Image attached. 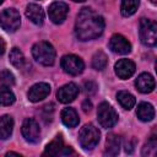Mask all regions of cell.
Instances as JSON below:
<instances>
[{
	"instance_id": "cell-24",
	"label": "cell",
	"mask_w": 157,
	"mask_h": 157,
	"mask_svg": "<svg viewBox=\"0 0 157 157\" xmlns=\"http://www.w3.org/2000/svg\"><path fill=\"white\" fill-rule=\"evenodd\" d=\"M15 99L13 92L7 86H0V105H11Z\"/></svg>"
},
{
	"instance_id": "cell-21",
	"label": "cell",
	"mask_w": 157,
	"mask_h": 157,
	"mask_svg": "<svg viewBox=\"0 0 157 157\" xmlns=\"http://www.w3.org/2000/svg\"><path fill=\"white\" fill-rule=\"evenodd\" d=\"M117 99H118L119 104L124 109H128V110H130L135 105V103H136L135 97L130 92H128V91H119L117 93Z\"/></svg>"
},
{
	"instance_id": "cell-14",
	"label": "cell",
	"mask_w": 157,
	"mask_h": 157,
	"mask_svg": "<svg viewBox=\"0 0 157 157\" xmlns=\"http://www.w3.org/2000/svg\"><path fill=\"white\" fill-rule=\"evenodd\" d=\"M135 86L141 93H150L155 90L156 83H155V78L152 77V75H150L147 72H142L136 78Z\"/></svg>"
},
{
	"instance_id": "cell-20",
	"label": "cell",
	"mask_w": 157,
	"mask_h": 157,
	"mask_svg": "<svg viewBox=\"0 0 157 157\" xmlns=\"http://www.w3.org/2000/svg\"><path fill=\"white\" fill-rule=\"evenodd\" d=\"M64 144L60 136H56V139H54L50 144L47 145L44 155H49V156H58V155H64Z\"/></svg>"
},
{
	"instance_id": "cell-29",
	"label": "cell",
	"mask_w": 157,
	"mask_h": 157,
	"mask_svg": "<svg viewBox=\"0 0 157 157\" xmlns=\"http://www.w3.org/2000/svg\"><path fill=\"white\" fill-rule=\"evenodd\" d=\"M91 108H92V103L88 101V99H86L83 103H82V109H83V112H90L91 110Z\"/></svg>"
},
{
	"instance_id": "cell-22",
	"label": "cell",
	"mask_w": 157,
	"mask_h": 157,
	"mask_svg": "<svg viewBox=\"0 0 157 157\" xmlns=\"http://www.w3.org/2000/svg\"><path fill=\"white\" fill-rule=\"evenodd\" d=\"M9 58H10V63L17 69H22L27 64L23 53L18 48H12V50L10 52V56Z\"/></svg>"
},
{
	"instance_id": "cell-19",
	"label": "cell",
	"mask_w": 157,
	"mask_h": 157,
	"mask_svg": "<svg viewBox=\"0 0 157 157\" xmlns=\"http://www.w3.org/2000/svg\"><path fill=\"white\" fill-rule=\"evenodd\" d=\"M61 121L67 128H75L78 124V115L74 108H64L61 110Z\"/></svg>"
},
{
	"instance_id": "cell-9",
	"label": "cell",
	"mask_w": 157,
	"mask_h": 157,
	"mask_svg": "<svg viewBox=\"0 0 157 157\" xmlns=\"http://www.w3.org/2000/svg\"><path fill=\"white\" fill-rule=\"evenodd\" d=\"M67 12H69V6L63 1H54L53 4H50L48 9L49 18L56 25L64 22V20L67 16Z\"/></svg>"
},
{
	"instance_id": "cell-16",
	"label": "cell",
	"mask_w": 157,
	"mask_h": 157,
	"mask_svg": "<svg viewBox=\"0 0 157 157\" xmlns=\"http://www.w3.org/2000/svg\"><path fill=\"white\" fill-rule=\"evenodd\" d=\"M136 115L141 121H151L155 118V108L147 102H141L137 105Z\"/></svg>"
},
{
	"instance_id": "cell-3",
	"label": "cell",
	"mask_w": 157,
	"mask_h": 157,
	"mask_svg": "<svg viewBox=\"0 0 157 157\" xmlns=\"http://www.w3.org/2000/svg\"><path fill=\"white\" fill-rule=\"evenodd\" d=\"M101 132L93 124H86L78 134V141L80 145L85 150H92L96 147V145L99 142Z\"/></svg>"
},
{
	"instance_id": "cell-7",
	"label": "cell",
	"mask_w": 157,
	"mask_h": 157,
	"mask_svg": "<svg viewBox=\"0 0 157 157\" xmlns=\"http://www.w3.org/2000/svg\"><path fill=\"white\" fill-rule=\"evenodd\" d=\"M61 67L64 69V71L66 74L76 76L83 71L85 64H83L82 59L78 58L77 55L67 54V55H64L61 58Z\"/></svg>"
},
{
	"instance_id": "cell-5",
	"label": "cell",
	"mask_w": 157,
	"mask_h": 157,
	"mask_svg": "<svg viewBox=\"0 0 157 157\" xmlns=\"http://www.w3.org/2000/svg\"><path fill=\"white\" fill-rule=\"evenodd\" d=\"M97 117H98V121H99L101 126L104 128V129L113 128L118 121V113L107 102H102L98 105Z\"/></svg>"
},
{
	"instance_id": "cell-33",
	"label": "cell",
	"mask_w": 157,
	"mask_h": 157,
	"mask_svg": "<svg viewBox=\"0 0 157 157\" xmlns=\"http://www.w3.org/2000/svg\"><path fill=\"white\" fill-rule=\"evenodd\" d=\"M2 1H4V0H0V4H2Z\"/></svg>"
},
{
	"instance_id": "cell-4",
	"label": "cell",
	"mask_w": 157,
	"mask_h": 157,
	"mask_svg": "<svg viewBox=\"0 0 157 157\" xmlns=\"http://www.w3.org/2000/svg\"><path fill=\"white\" fill-rule=\"evenodd\" d=\"M140 39L142 44L153 47L157 43V25L155 21L142 18L140 22Z\"/></svg>"
},
{
	"instance_id": "cell-11",
	"label": "cell",
	"mask_w": 157,
	"mask_h": 157,
	"mask_svg": "<svg viewBox=\"0 0 157 157\" xmlns=\"http://www.w3.org/2000/svg\"><path fill=\"white\" fill-rule=\"evenodd\" d=\"M77 94H78V87L74 82H69V83L64 85L56 92V97H58L59 102H61V103L72 102L77 97Z\"/></svg>"
},
{
	"instance_id": "cell-1",
	"label": "cell",
	"mask_w": 157,
	"mask_h": 157,
	"mask_svg": "<svg viewBox=\"0 0 157 157\" xmlns=\"http://www.w3.org/2000/svg\"><path fill=\"white\" fill-rule=\"evenodd\" d=\"M104 29V20L101 15L90 7H83L75 22V33L80 40H91L98 38Z\"/></svg>"
},
{
	"instance_id": "cell-10",
	"label": "cell",
	"mask_w": 157,
	"mask_h": 157,
	"mask_svg": "<svg viewBox=\"0 0 157 157\" xmlns=\"http://www.w3.org/2000/svg\"><path fill=\"white\" fill-rule=\"evenodd\" d=\"M109 48L117 54H128L131 52L130 42L121 34H113L109 40Z\"/></svg>"
},
{
	"instance_id": "cell-6",
	"label": "cell",
	"mask_w": 157,
	"mask_h": 157,
	"mask_svg": "<svg viewBox=\"0 0 157 157\" xmlns=\"http://www.w3.org/2000/svg\"><path fill=\"white\" fill-rule=\"evenodd\" d=\"M21 25L20 12L16 9H5L0 13V26L6 32H15Z\"/></svg>"
},
{
	"instance_id": "cell-12",
	"label": "cell",
	"mask_w": 157,
	"mask_h": 157,
	"mask_svg": "<svg viewBox=\"0 0 157 157\" xmlns=\"http://www.w3.org/2000/svg\"><path fill=\"white\" fill-rule=\"evenodd\" d=\"M135 69H136L135 64L129 59H120L114 65L115 74L118 75V77H120L123 80H126V78L131 77L135 72Z\"/></svg>"
},
{
	"instance_id": "cell-26",
	"label": "cell",
	"mask_w": 157,
	"mask_h": 157,
	"mask_svg": "<svg viewBox=\"0 0 157 157\" xmlns=\"http://www.w3.org/2000/svg\"><path fill=\"white\" fill-rule=\"evenodd\" d=\"M157 146V142H156V139L152 137L150 139V141L145 145V147L142 148V155L144 156H155L156 155V147Z\"/></svg>"
},
{
	"instance_id": "cell-2",
	"label": "cell",
	"mask_w": 157,
	"mask_h": 157,
	"mask_svg": "<svg viewBox=\"0 0 157 157\" xmlns=\"http://www.w3.org/2000/svg\"><path fill=\"white\" fill-rule=\"evenodd\" d=\"M32 55L36 59L37 63L44 65V66H50L55 61V49L54 47L48 43V42H38L33 45L32 48Z\"/></svg>"
},
{
	"instance_id": "cell-18",
	"label": "cell",
	"mask_w": 157,
	"mask_h": 157,
	"mask_svg": "<svg viewBox=\"0 0 157 157\" xmlns=\"http://www.w3.org/2000/svg\"><path fill=\"white\" fill-rule=\"evenodd\" d=\"M13 130V119L10 115H2L0 118V140H6L11 136Z\"/></svg>"
},
{
	"instance_id": "cell-15",
	"label": "cell",
	"mask_w": 157,
	"mask_h": 157,
	"mask_svg": "<svg viewBox=\"0 0 157 157\" xmlns=\"http://www.w3.org/2000/svg\"><path fill=\"white\" fill-rule=\"evenodd\" d=\"M26 16L34 23V25H42L44 21V11L43 9L37 4H29L26 9Z\"/></svg>"
},
{
	"instance_id": "cell-23",
	"label": "cell",
	"mask_w": 157,
	"mask_h": 157,
	"mask_svg": "<svg viewBox=\"0 0 157 157\" xmlns=\"http://www.w3.org/2000/svg\"><path fill=\"white\" fill-rule=\"evenodd\" d=\"M139 5H140V0H121V5H120L121 15L125 17L134 15Z\"/></svg>"
},
{
	"instance_id": "cell-32",
	"label": "cell",
	"mask_w": 157,
	"mask_h": 157,
	"mask_svg": "<svg viewBox=\"0 0 157 157\" xmlns=\"http://www.w3.org/2000/svg\"><path fill=\"white\" fill-rule=\"evenodd\" d=\"M151 2H152V4H156V2H157V0H151Z\"/></svg>"
},
{
	"instance_id": "cell-31",
	"label": "cell",
	"mask_w": 157,
	"mask_h": 157,
	"mask_svg": "<svg viewBox=\"0 0 157 157\" xmlns=\"http://www.w3.org/2000/svg\"><path fill=\"white\" fill-rule=\"evenodd\" d=\"M72 1H75V2H82V1H85V0H72Z\"/></svg>"
},
{
	"instance_id": "cell-13",
	"label": "cell",
	"mask_w": 157,
	"mask_h": 157,
	"mask_svg": "<svg viewBox=\"0 0 157 157\" xmlns=\"http://www.w3.org/2000/svg\"><path fill=\"white\" fill-rule=\"evenodd\" d=\"M50 93V86L45 82H38L33 85L28 91V99L31 102H39Z\"/></svg>"
},
{
	"instance_id": "cell-17",
	"label": "cell",
	"mask_w": 157,
	"mask_h": 157,
	"mask_svg": "<svg viewBox=\"0 0 157 157\" xmlns=\"http://www.w3.org/2000/svg\"><path fill=\"white\" fill-rule=\"evenodd\" d=\"M120 145H121L120 137L115 134H109L107 136V140H105V151H104V153L108 155V156L118 155V152L120 150Z\"/></svg>"
},
{
	"instance_id": "cell-25",
	"label": "cell",
	"mask_w": 157,
	"mask_h": 157,
	"mask_svg": "<svg viewBox=\"0 0 157 157\" xmlns=\"http://www.w3.org/2000/svg\"><path fill=\"white\" fill-rule=\"evenodd\" d=\"M107 63H108V58L103 52H97L92 58V66L98 71L103 70L107 66Z\"/></svg>"
},
{
	"instance_id": "cell-27",
	"label": "cell",
	"mask_w": 157,
	"mask_h": 157,
	"mask_svg": "<svg viewBox=\"0 0 157 157\" xmlns=\"http://www.w3.org/2000/svg\"><path fill=\"white\" fill-rule=\"evenodd\" d=\"M0 81L5 85V86H12L15 83V76L12 75V72H10L9 70H2L0 72Z\"/></svg>"
},
{
	"instance_id": "cell-28",
	"label": "cell",
	"mask_w": 157,
	"mask_h": 157,
	"mask_svg": "<svg viewBox=\"0 0 157 157\" xmlns=\"http://www.w3.org/2000/svg\"><path fill=\"white\" fill-rule=\"evenodd\" d=\"M96 88H97V86H96L94 82H92V81L85 82V92H86V93H88V94L94 93V92H96Z\"/></svg>"
},
{
	"instance_id": "cell-30",
	"label": "cell",
	"mask_w": 157,
	"mask_h": 157,
	"mask_svg": "<svg viewBox=\"0 0 157 157\" xmlns=\"http://www.w3.org/2000/svg\"><path fill=\"white\" fill-rule=\"evenodd\" d=\"M5 52V42L2 40V38H0V55H2Z\"/></svg>"
},
{
	"instance_id": "cell-8",
	"label": "cell",
	"mask_w": 157,
	"mask_h": 157,
	"mask_svg": "<svg viewBox=\"0 0 157 157\" xmlns=\"http://www.w3.org/2000/svg\"><path fill=\"white\" fill-rule=\"evenodd\" d=\"M22 135L27 142L37 144L40 139V129L38 123L32 118L26 119L22 124Z\"/></svg>"
}]
</instances>
